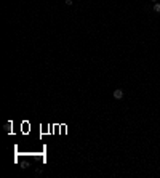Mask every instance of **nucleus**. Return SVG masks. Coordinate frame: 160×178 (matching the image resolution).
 Instances as JSON below:
<instances>
[{"label": "nucleus", "instance_id": "nucleus-1", "mask_svg": "<svg viewBox=\"0 0 160 178\" xmlns=\"http://www.w3.org/2000/svg\"><path fill=\"white\" fill-rule=\"evenodd\" d=\"M122 96H123V90L117 88L115 91H114V98H115V99H120V98H122Z\"/></svg>", "mask_w": 160, "mask_h": 178}, {"label": "nucleus", "instance_id": "nucleus-2", "mask_svg": "<svg viewBox=\"0 0 160 178\" xmlns=\"http://www.w3.org/2000/svg\"><path fill=\"white\" fill-rule=\"evenodd\" d=\"M154 10H155L157 13H160V3H155V7H154Z\"/></svg>", "mask_w": 160, "mask_h": 178}, {"label": "nucleus", "instance_id": "nucleus-3", "mask_svg": "<svg viewBox=\"0 0 160 178\" xmlns=\"http://www.w3.org/2000/svg\"><path fill=\"white\" fill-rule=\"evenodd\" d=\"M10 128H11V124H5V130L10 132Z\"/></svg>", "mask_w": 160, "mask_h": 178}, {"label": "nucleus", "instance_id": "nucleus-4", "mask_svg": "<svg viewBox=\"0 0 160 178\" xmlns=\"http://www.w3.org/2000/svg\"><path fill=\"white\" fill-rule=\"evenodd\" d=\"M152 2H155V0H152Z\"/></svg>", "mask_w": 160, "mask_h": 178}]
</instances>
